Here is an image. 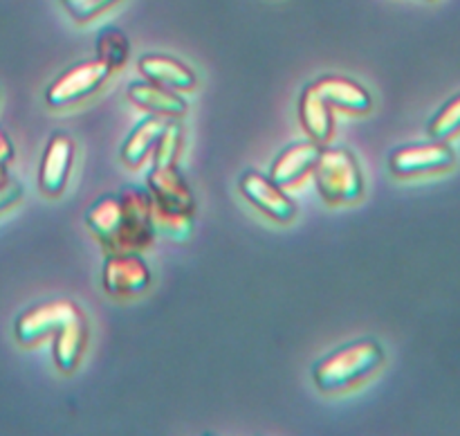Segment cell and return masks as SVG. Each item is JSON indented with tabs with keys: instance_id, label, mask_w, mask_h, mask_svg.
<instances>
[{
	"instance_id": "6da1fadb",
	"label": "cell",
	"mask_w": 460,
	"mask_h": 436,
	"mask_svg": "<svg viewBox=\"0 0 460 436\" xmlns=\"http://www.w3.org/2000/svg\"><path fill=\"white\" fill-rule=\"evenodd\" d=\"M385 360V351L373 340H358L341 346L335 353L326 355L314 367V385L322 391H341L349 389L355 382L364 380L377 371Z\"/></svg>"
},
{
	"instance_id": "7a4b0ae2",
	"label": "cell",
	"mask_w": 460,
	"mask_h": 436,
	"mask_svg": "<svg viewBox=\"0 0 460 436\" xmlns=\"http://www.w3.org/2000/svg\"><path fill=\"white\" fill-rule=\"evenodd\" d=\"M319 193L332 205H346L362 198L364 180L359 165L346 148H323L313 166Z\"/></svg>"
},
{
	"instance_id": "3957f363",
	"label": "cell",
	"mask_w": 460,
	"mask_h": 436,
	"mask_svg": "<svg viewBox=\"0 0 460 436\" xmlns=\"http://www.w3.org/2000/svg\"><path fill=\"white\" fill-rule=\"evenodd\" d=\"M121 200V229L115 252H139L148 247L155 238L151 214V193L139 187H126L119 193Z\"/></svg>"
},
{
	"instance_id": "277c9868",
	"label": "cell",
	"mask_w": 460,
	"mask_h": 436,
	"mask_svg": "<svg viewBox=\"0 0 460 436\" xmlns=\"http://www.w3.org/2000/svg\"><path fill=\"white\" fill-rule=\"evenodd\" d=\"M111 67L103 61L94 58V61L76 63L67 72H63L57 81L48 88V103L52 108L70 106V103L81 102L84 97L93 94L103 85V81L111 76Z\"/></svg>"
},
{
	"instance_id": "5b68a950",
	"label": "cell",
	"mask_w": 460,
	"mask_h": 436,
	"mask_svg": "<svg viewBox=\"0 0 460 436\" xmlns=\"http://www.w3.org/2000/svg\"><path fill=\"white\" fill-rule=\"evenodd\" d=\"M151 286V270L137 252H112L103 265V290L111 297H135Z\"/></svg>"
},
{
	"instance_id": "8992f818",
	"label": "cell",
	"mask_w": 460,
	"mask_h": 436,
	"mask_svg": "<svg viewBox=\"0 0 460 436\" xmlns=\"http://www.w3.org/2000/svg\"><path fill=\"white\" fill-rule=\"evenodd\" d=\"M148 193L153 198V205L171 214H196V198L189 189L187 180L173 165H155L146 178Z\"/></svg>"
},
{
	"instance_id": "52a82bcc",
	"label": "cell",
	"mask_w": 460,
	"mask_h": 436,
	"mask_svg": "<svg viewBox=\"0 0 460 436\" xmlns=\"http://www.w3.org/2000/svg\"><path fill=\"white\" fill-rule=\"evenodd\" d=\"M76 315H81V310L70 299H54L34 306L16 319V340L25 346L36 344L49 333H57Z\"/></svg>"
},
{
	"instance_id": "ba28073f",
	"label": "cell",
	"mask_w": 460,
	"mask_h": 436,
	"mask_svg": "<svg viewBox=\"0 0 460 436\" xmlns=\"http://www.w3.org/2000/svg\"><path fill=\"white\" fill-rule=\"evenodd\" d=\"M241 191L252 205L259 207L270 218L279 220V223H288L295 218V202L286 196L283 187H279L268 175L259 174V171H247L241 178Z\"/></svg>"
},
{
	"instance_id": "9c48e42d",
	"label": "cell",
	"mask_w": 460,
	"mask_h": 436,
	"mask_svg": "<svg viewBox=\"0 0 460 436\" xmlns=\"http://www.w3.org/2000/svg\"><path fill=\"white\" fill-rule=\"evenodd\" d=\"M391 171L398 175H416L425 171L447 169L454 165V151L443 144V139L427 144H411L402 147L391 156Z\"/></svg>"
},
{
	"instance_id": "30bf717a",
	"label": "cell",
	"mask_w": 460,
	"mask_h": 436,
	"mask_svg": "<svg viewBox=\"0 0 460 436\" xmlns=\"http://www.w3.org/2000/svg\"><path fill=\"white\" fill-rule=\"evenodd\" d=\"M72 157H75V144H72V139L63 133L54 135L49 139L48 148H45L43 162H40V191L48 193V196H58L63 191L67 178H70Z\"/></svg>"
},
{
	"instance_id": "8fae6325",
	"label": "cell",
	"mask_w": 460,
	"mask_h": 436,
	"mask_svg": "<svg viewBox=\"0 0 460 436\" xmlns=\"http://www.w3.org/2000/svg\"><path fill=\"white\" fill-rule=\"evenodd\" d=\"M319 144L314 139L310 142H296L288 147L281 156L274 160L270 178L279 184V187H290V184L299 182L308 171H313L314 162L319 157Z\"/></svg>"
},
{
	"instance_id": "7c38bea8",
	"label": "cell",
	"mask_w": 460,
	"mask_h": 436,
	"mask_svg": "<svg viewBox=\"0 0 460 436\" xmlns=\"http://www.w3.org/2000/svg\"><path fill=\"white\" fill-rule=\"evenodd\" d=\"M310 85L331 103V108L362 115V112L371 111L373 106V99L367 93V88H362L355 81L344 79V76H323V79L313 81Z\"/></svg>"
},
{
	"instance_id": "4fadbf2b",
	"label": "cell",
	"mask_w": 460,
	"mask_h": 436,
	"mask_svg": "<svg viewBox=\"0 0 460 436\" xmlns=\"http://www.w3.org/2000/svg\"><path fill=\"white\" fill-rule=\"evenodd\" d=\"M121 200L119 193H108V196L99 198L85 214V223H88L90 232L103 243L108 254H112L117 247V238H119L121 229Z\"/></svg>"
},
{
	"instance_id": "5bb4252c",
	"label": "cell",
	"mask_w": 460,
	"mask_h": 436,
	"mask_svg": "<svg viewBox=\"0 0 460 436\" xmlns=\"http://www.w3.org/2000/svg\"><path fill=\"white\" fill-rule=\"evenodd\" d=\"M139 72L153 84L171 90H193L196 85V75L182 61L162 54H148L139 58Z\"/></svg>"
},
{
	"instance_id": "9a60e30c",
	"label": "cell",
	"mask_w": 460,
	"mask_h": 436,
	"mask_svg": "<svg viewBox=\"0 0 460 436\" xmlns=\"http://www.w3.org/2000/svg\"><path fill=\"white\" fill-rule=\"evenodd\" d=\"M85 342H88V324L84 315L63 324L54 337V362L63 373H72L84 355Z\"/></svg>"
},
{
	"instance_id": "2e32d148",
	"label": "cell",
	"mask_w": 460,
	"mask_h": 436,
	"mask_svg": "<svg viewBox=\"0 0 460 436\" xmlns=\"http://www.w3.org/2000/svg\"><path fill=\"white\" fill-rule=\"evenodd\" d=\"M299 120L304 124L305 133L317 144H323L331 139L335 121H332V108L313 85L304 90L299 102Z\"/></svg>"
},
{
	"instance_id": "e0dca14e",
	"label": "cell",
	"mask_w": 460,
	"mask_h": 436,
	"mask_svg": "<svg viewBox=\"0 0 460 436\" xmlns=\"http://www.w3.org/2000/svg\"><path fill=\"white\" fill-rule=\"evenodd\" d=\"M128 99L135 103V106L155 112V115L180 117L187 112V102H184L180 94H175V90L164 88V85H157L153 84V81H148V84L130 85Z\"/></svg>"
},
{
	"instance_id": "ac0fdd59",
	"label": "cell",
	"mask_w": 460,
	"mask_h": 436,
	"mask_svg": "<svg viewBox=\"0 0 460 436\" xmlns=\"http://www.w3.org/2000/svg\"><path fill=\"white\" fill-rule=\"evenodd\" d=\"M169 120L171 117L155 115V117H148L146 121H142V124L128 135L124 147H121V160H124L128 166L142 165L144 157L155 148L157 139H160L162 130H164L166 121Z\"/></svg>"
},
{
	"instance_id": "d6986e66",
	"label": "cell",
	"mask_w": 460,
	"mask_h": 436,
	"mask_svg": "<svg viewBox=\"0 0 460 436\" xmlns=\"http://www.w3.org/2000/svg\"><path fill=\"white\" fill-rule=\"evenodd\" d=\"M130 54V43L119 30H106L97 36V58L106 63L111 70L126 66Z\"/></svg>"
},
{
	"instance_id": "ffe728a7",
	"label": "cell",
	"mask_w": 460,
	"mask_h": 436,
	"mask_svg": "<svg viewBox=\"0 0 460 436\" xmlns=\"http://www.w3.org/2000/svg\"><path fill=\"white\" fill-rule=\"evenodd\" d=\"M151 214L155 234H162V236L171 238V241H187L193 234V216L171 214V211L160 209V207L155 205L151 207Z\"/></svg>"
},
{
	"instance_id": "44dd1931",
	"label": "cell",
	"mask_w": 460,
	"mask_h": 436,
	"mask_svg": "<svg viewBox=\"0 0 460 436\" xmlns=\"http://www.w3.org/2000/svg\"><path fill=\"white\" fill-rule=\"evenodd\" d=\"M460 130V94L454 97L452 102L445 103L440 108L438 115L431 120L429 124V135L434 139H447L452 135H456Z\"/></svg>"
},
{
	"instance_id": "7402d4cb",
	"label": "cell",
	"mask_w": 460,
	"mask_h": 436,
	"mask_svg": "<svg viewBox=\"0 0 460 436\" xmlns=\"http://www.w3.org/2000/svg\"><path fill=\"white\" fill-rule=\"evenodd\" d=\"M180 144H182V129L175 121H166L164 130H162L160 139H157L155 148V165H173L178 160Z\"/></svg>"
},
{
	"instance_id": "603a6c76",
	"label": "cell",
	"mask_w": 460,
	"mask_h": 436,
	"mask_svg": "<svg viewBox=\"0 0 460 436\" xmlns=\"http://www.w3.org/2000/svg\"><path fill=\"white\" fill-rule=\"evenodd\" d=\"M61 3L75 21L85 22L93 21L94 16L106 12L108 7H112V4L119 3V0H61Z\"/></svg>"
},
{
	"instance_id": "cb8c5ba5",
	"label": "cell",
	"mask_w": 460,
	"mask_h": 436,
	"mask_svg": "<svg viewBox=\"0 0 460 436\" xmlns=\"http://www.w3.org/2000/svg\"><path fill=\"white\" fill-rule=\"evenodd\" d=\"M22 196V187L13 178H9L7 182L0 187V211H4L7 207L16 205Z\"/></svg>"
},
{
	"instance_id": "d4e9b609",
	"label": "cell",
	"mask_w": 460,
	"mask_h": 436,
	"mask_svg": "<svg viewBox=\"0 0 460 436\" xmlns=\"http://www.w3.org/2000/svg\"><path fill=\"white\" fill-rule=\"evenodd\" d=\"M13 160V144L9 135L0 129V165L7 166Z\"/></svg>"
},
{
	"instance_id": "484cf974",
	"label": "cell",
	"mask_w": 460,
	"mask_h": 436,
	"mask_svg": "<svg viewBox=\"0 0 460 436\" xmlns=\"http://www.w3.org/2000/svg\"><path fill=\"white\" fill-rule=\"evenodd\" d=\"M7 180H9L7 169H4V165H0V187H3V184L7 182Z\"/></svg>"
}]
</instances>
